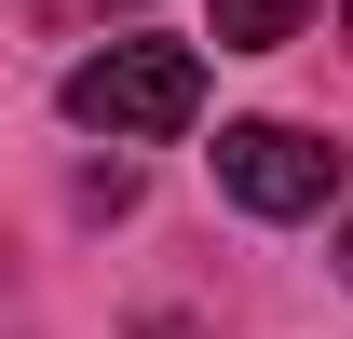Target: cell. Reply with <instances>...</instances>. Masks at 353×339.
<instances>
[{
	"label": "cell",
	"instance_id": "1",
	"mask_svg": "<svg viewBox=\"0 0 353 339\" xmlns=\"http://www.w3.org/2000/svg\"><path fill=\"white\" fill-rule=\"evenodd\" d=\"M204 109V54L190 41H95L68 68V123L82 136H176Z\"/></svg>",
	"mask_w": 353,
	"mask_h": 339
},
{
	"label": "cell",
	"instance_id": "2",
	"mask_svg": "<svg viewBox=\"0 0 353 339\" xmlns=\"http://www.w3.org/2000/svg\"><path fill=\"white\" fill-rule=\"evenodd\" d=\"M218 190L245 217H326V204H340V150L299 136V123H231L218 136Z\"/></svg>",
	"mask_w": 353,
	"mask_h": 339
},
{
	"label": "cell",
	"instance_id": "3",
	"mask_svg": "<svg viewBox=\"0 0 353 339\" xmlns=\"http://www.w3.org/2000/svg\"><path fill=\"white\" fill-rule=\"evenodd\" d=\"M299 14H312V0H218V54H272V41H299Z\"/></svg>",
	"mask_w": 353,
	"mask_h": 339
},
{
	"label": "cell",
	"instance_id": "4",
	"mask_svg": "<svg viewBox=\"0 0 353 339\" xmlns=\"http://www.w3.org/2000/svg\"><path fill=\"white\" fill-rule=\"evenodd\" d=\"M340 28H353V14H340Z\"/></svg>",
	"mask_w": 353,
	"mask_h": 339
}]
</instances>
